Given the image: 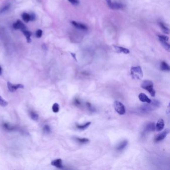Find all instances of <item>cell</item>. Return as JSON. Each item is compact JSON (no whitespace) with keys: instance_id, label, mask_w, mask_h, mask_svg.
Masks as SVG:
<instances>
[{"instance_id":"12","label":"cell","mask_w":170,"mask_h":170,"mask_svg":"<svg viewBox=\"0 0 170 170\" xmlns=\"http://www.w3.org/2000/svg\"><path fill=\"white\" fill-rule=\"evenodd\" d=\"M155 124L153 122L149 123L147 124L144 129V132L147 133V132H152L155 130Z\"/></svg>"},{"instance_id":"34","label":"cell","mask_w":170,"mask_h":170,"mask_svg":"<svg viewBox=\"0 0 170 170\" xmlns=\"http://www.w3.org/2000/svg\"><path fill=\"white\" fill-rule=\"evenodd\" d=\"M108 6H109V5H110L111 3V0H105Z\"/></svg>"},{"instance_id":"25","label":"cell","mask_w":170,"mask_h":170,"mask_svg":"<svg viewBox=\"0 0 170 170\" xmlns=\"http://www.w3.org/2000/svg\"><path fill=\"white\" fill-rule=\"evenodd\" d=\"M52 110L54 113L58 112L60 110V106L57 103H55L53 104V107H52Z\"/></svg>"},{"instance_id":"32","label":"cell","mask_w":170,"mask_h":170,"mask_svg":"<svg viewBox=\"0 0 170 170\" xmlns=\"http://www.w3.org/2000/svg\"><path fill=\"white\" fill-rule=\"evenodd\" d=\"M74 103L75 105L79 106L81 104V103L80 102V101L79 100V99H75L74 100Z\"/></svg>"},{"instance_id":"22","label":"cell","mask_w":170,"mask_h":170,"mask_svg":"<svg viewBox=\"0 0 170 170\" xmlns=\"http://www.w3.org/2000/svg\"><path fill=\"white\" fill-rule=\"evenodd\" d=\"M22 18L23 21H24L26 23H28L31 21L30 14L26 13H23V14H22Z\"/></svg>"},{"instance_id":"23","label":"cell","mask_w":170,"mask_h":170,"mask_svg":"<svg viewBox=\"0 0 170 170\" xmlns=\"http://www.w3.org/2000/svg\"><path fill=\"white\" fill-rule=\"evenodd\" d=\"M90 124H91V122H88L85 124H84V125H77L76 127L78 128V129H80V130H85V129H86L87 128L89 127Z\"/></svg>"},{"instance_id":"24","label":"cell","mask_w":170,"mask_h":170,"mask_svg":"<svg viewBox=\"0 0 170 170\" xmlns=\"http://www.w3.org/2000/svg\"><path fill=\"white\" fill-rule=\"evenodd\" d=\"M10 7H11V5L10 4H8V5H5L2 8H0V14H2L5 12H7L8 10H9Z\"/></svg>"},{"instance_id":"7","label":"cell","mask_w":170,"mask_h":170,"mask_svg":"<svg viewBox=\"0 0 170 170\" xmlns=\"http://www.w3.org/2000/svg\"><path fill=\"white\" fill-rule=\"evenodd\" d=\"M13 26L15 30H20L21 31L26 30V26L20 20H18L17 22L14 23Z\"/></svg>"},{"instance_id":"35","label":"cell","mask_w":170,"mask_h":170,"mask_svg":"<svg viewBox=\"0 0 170 170\" xmlns=\"http://www.w3.org/2000/svg\"><path fill=\"white\" fill-rule=\"evenodd\" d=\"M2 74V68L1 66H0V75Z\"/></svg>"},{"instance_id":"20","label":"cell","mask_w":170,"mask_h":170,"mask_svg":"<svg viewBox=\"0 0 170 170\" xmlns=\"http://www.w3.org/2000/svg\"><path fill=\"white\" fill-rule=\"evenodd\" d=\"M159 26H160L161 28L162 29V31H163L164 33L169 34V30L168 28L162 22H159Z\"/></svg>"},{"instance_id":"4","label":"cell","mask_w":170,"mask_h":170,"mask_svg":"<svg viewBox=\"0 0 170 170\" xmlns=\"http://www.w3.org/2000/svg\"><path fill=\"white\" fill-rule=\"evenodd\" d=\"M114 109L120 115H124L126 112L125 108L122 103L118 101H115L114 102Z\"/></svg>"},{"instance_id":"8","label":"cell","mask_w":170,"mask_h":170,"mask_svg":"<svg viewBox=\"0 0 170 170\" xmlns=\"http://www.w3.org/2000/svg\"><path fill=\"white\" fill-rule=\"evenodd\" d=\"M51 165L53 166L56 167L57 168L63 169V162L60 159H57L55 160H53L51 162Z\"/></svg>"},{"instance_id":"9","label":"cell","mask_w":170,"mask_h":170,"mask_svg":"<svg viewBox=\"0 0 170 170\" xmlns=\"http://www.w3.org/2000/svg\"><path fill=\"white\" fill-rule=\"evenodd\" d=\"M71 23L74 27H75L76 28L79 29V30H84V31L87 30V26L84 24H83V23H78V22H75V21H72Z\"/></svg>"},{"instance_id":"29","label":"cell","mask_w":170,"mask_h":170,"mask_svg":"<svg viewBox=\"0 0 170 170\" xmlns=\"http://www.w3.org/2000/svg\"><path fill=\"white\" fill-rule=\"evenodd\" d=\"M43 35V31L41 30H38L36 31V36L38 38H41Z\"/></svg>"},{"instance_id":"15","label":"cell","mask_w":170,"mask_h":170,"mask_svg":"<svg viewBox=\"0 0 170 170\" xmlns=\"http://www.w3.org/2000/svg\"><path fill=\"white\" fill-rule=\"evenodd\" d=\"M109 7L110 8L113 9V10H118L123 8V5L121 4L111 2L110 5L109 6Z\"/></svg>"},{"instance_id":"21","label":"cell","mask_w":170,"mask_h":170,"mask_svg":"<svg viewBox=\"0 0 170 170\" xmlns=\"http://www.w3.org/2000/svg\"><path fill=\"white\" fill-rule=\"evenodd\" d=\"M160 40V41L161 43L162 44V46H163L164 48H165V50H167V51H170V44L168 43V41H163V40Z\"/></svg>"},{"instance_id":"5","label":"cell","mask_w":170,"mask_h":170,"mask_svg":"<svg viewBox=\"0 0 170 170\" xmlns=\"http://www.w3.org/2000/svg\"><path fill=\"white\" fill-rule=\"evenodd\" d=\"M7 86L9 90L13 92L16 91L17 90L20 88H23L24 86L22 84H12L10 82L7 83Z\"/></svg>"},{"instance_id":"19","label":"cell","mask_w":170,"mask_h":170,"mask_svg":"<svg viewBox=\"0 0 170 170\" xmlns=\"http://www.w3.org/2000/svg\"><path fill=\"white\" fill-rule=\"evenodd\" d=\"M3 127L4 128V129L8 131H13L15 129V127L14 126L11 125L8 123H4L3 124Z\"/></svg>"},{"instance_id":"11","label":"cell","mask_w":170,"mask_h":170,"mask_svg":"<svg viewBox=\"0 0 170 170\" xmlns=\"http://www.w3.org/2000/svg\"><path fill=\"white\" fill-rule=\"evenodd\" d=\"M164 121L163 119H160L157 121V124L155 126L156 130L157 131H161L164 128Z\"/></svg>"},{"instance_id":"3","label":"cell","mask_w":170,"mask_h":170,"mask_svg":"<svg viewBox=\"0 0 170 170\" xmlns=\"http://www.w3.org/2000/svg\"><path fill=\"white\" fill-rule=\"evenodd\" d=\"M131 74L133 79L140 80L143 78V74L140 66H134L131 68Z\"/></svg>"},{"instance_id":"30","label":"cell","mask_w":170,"mask_h":170,"mask_svg":"<svg viewBox=\"0 0 170 170\" xmlns=\"http://www.w3.org/2000/svg\"><path fill=\"white\" fill-rule=\"evenodd\" d=\"M159 40H163V41H168L169 38L168 36H163V35H160L158 36Z\"/></svg>"},{"instance_id":"2","label":"cell","mask_w":170,"mask_h":170,"mask_svg":"<svg viewBox=\"0 0 170 170\" xmlns=\"http://www.w3.org/2000/svg\"><path fill=\"white\" fill-rule=\"evenodd\" d=\"M153 83L151 80H146L143 81V83L141 84V87L143 89H145L150 93L152 97H154L155 96V91L153 88Z\"/></svg>"},{"instance_id":"6","label":"cell","mask_w":170,"mask_h":170,"mask_svg":"<svg viewBox=\"0 0 170 170\" xmlns=\"http://www.w3.org/2000/svg\"><path fill=\"white\" fill-rule=\"evenodd\" d=\"M170 130L169 129H166L163 132L161 133L158 135H157L155 138L154 141L155 142H160L165 138V137L167 136V135L169 133Z\"/></svg>"},{"instance_id":"17","label":"cell","mask_w":170,"mask_h":170,"mask_svg":"<svg viewBox=\"0 0 170 170\" xmlns=\"http://www.w3.org/2000/svg\"><path fill=\"white\" fill-rule=\"evenodd\" d=\"M160 68L161 70L163 71H170V66L165 61H162L161 63Z\"/></svg>"},{"instance_id":"18","label":"cell","mask_w":170,"mask_h":170,"mask_svg":"<svg viewBox=\"0 0 170 170\" xmlns=\"http://www.w3.org/2000/svg\"><path fill=\"white\" fill-rule=\"evenodd\" d=\"M30 116L31 119L35 121H37L38 120V114L34 111H31L30 112Z\"/></svg>"},{"instance_id":"1","label":"cell","mask_w":170,"mask_h":170,"mask_svg":"<svg viewBox=\"0 0 170 170\" xmlns=\"http://www.w3.org/2000/svg\"><path fill=\"white\" fill-rule=\"evenodd\" d=\"M160 103L157 100L151 101L150 103H147V104H144L141 106V110L144 112H149L155 110L158 108L160 107Z\"/></svg>"},{"instance_id":"14","label":"cell","mask_w":170,"mask_h":170,"mask_svg":"<svg viewBox=\"0 0 170 170\" xmlns=\"http://www.w3.org/2000/svg\"><path fill=\"white\" fill-rule=\"evenodd\" d=\"M128 142L127 140L123 141L116 147V150L118 151H121L124 150L128 145Z\"/></svg>"},{"instance_id":"10","label":"cell","mask_w":170,"mask_h":170,"mask_svg":"<svg viewBox=\"0 0 170 170\" xmlns=\"http://www.w3.org/2000/svg\"><path fill=\"white\" fill-rule=\"evenodd\" d=\"M139 99L142 102H146L147 103H150L151 102V100L148 97L143 93H141L138 96Z\"/></svg>"},{"instance_id":"31","label":"cell","mask_w":170,"mask_h":170,"mask_svg":"<svg viewBox=\"0 0 170 170\" xmlns=\"http://www.w3.org/2000/svg\"><path fill=\"white\" fill-rule=\"evenodd\" d=\"M68 1L73 5H77L79 4V0H68Z\"/></svg>"},{"instance_id":"16","label":"cell","mask_w":170,"mask_h":170,"mask_svg":"<svg viewBox=\"0 0 170 170\" xmlns=\"http://www.w3.org/2000/svg\"><path fill=\"white\" fill-rule=\"evenodd\" d=\"M22 31L23 32V33L24 36H26V38L27 42H28V43H30L31 41V35H32V33H31V31H27L26 30H23V31Z\"/></svg>"},{"instance_id":"13","label":"cell","mask_w":170,"mask_h":170,"mask_svg":"<svg viewBox=\"0 0 170 170\" xmlns=\"http://www.w3.org/2000/svg\"><path fill=\"white\" fill-rule=\"evenodd\" d=\"M113 47H114L115 50L117 53H124L125 54H128L130 53L129 50H128L127 48H124L121 47V46H113Z\"/></svg>"},{"instance_id":"27","label":"cell","mask_w":170,"mask_h":170,"mask_svg":"<svg viewBox=\"0 0 170 170\" xmlns=\"http://www.w3.org/2000/svg\"><path fill=\"white\" fill-rule=\"evenodd\" d=\"M8 105V102L7 101L5 100L2 96H0V106L2 107H5Z\"/></svg>"},{"instance_id":"26","label":"cell","mask_w":170,"mask_h":170,"mask_svg":"<svg viewBox=\"0 0 170 170\" xmlns=\"http://www.w3.org/2000/svg\"><path fill=\"white\" fill-rule=\"evenodd\" d=\"M43 130L45 134H50V132L51 131V129L50 128V126L48 125H46L43 126Z\"/></svg>"},{"instance_id":"28","label":"cell","mask_w":170,"mask_h":170,"mask_svg":"<svg viewBox=\"0 0 170 170\" xmlns=\"http://www.w3.org/2000/svg\"><path fill=\"white\" fill-rule=\"evenodd\" d=\"M76 140L78 141V142L80 143H83V144H84V143H86L87 142H89V139H87V138H76Z\"/></svg>"},{"instance_id":"33","label":"cell","mask_w":170,"mask_h":170,"mask_svg":"<svg viewBox=\"0 0 170 170\" xmlns=\"http://www.w3.org/2000/svg\"><path fill=\"white\" fill-rule=\"evenodd\" d=\"M31 21H33L36 19V16L34 14H31Z\"/></svg>"}]
</instances>
